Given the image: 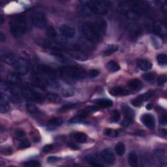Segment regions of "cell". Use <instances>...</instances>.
<instances>
[{"instance_id":"1","label":"cell","mask_w":167,"mask_h":167,"mask_svg":"<svg viewBox=\"0 0 167 167\" xmlns=\"http://www.w3.org/2000/svg\"><path fill=\"white\" fill-rule=\"evenodd\" d=\"M107 24L105 20H99L95 22H88L81 27V31L84 37L91 43H98L105 34Z\"/></svg>"},{"instance_id":"2","label":"cell","mask_w":167,"mask_h":167,"mask_svg":"<svg viewBox=\"0 0 167 167\" xmlns=\"http://www.w3.org/2000/svg\"><path fill=\"white\" fill-rule=\"evenodd\" d=\"M59 75L67 82H75L84 79L86 76V73L82 68L77 67H62L59 71Z\"/></svg>"},{"instance_id":"3","label":"cell","mask_w":167,"mask_h":167,"mask_svg":"<svg viewBox=\"0 0 167 167\" xmlns=\"http://www.w3.org/2000/svg\"><path fill=\"white\" fill-rule=\"evenodd\" d=\"M10 31L15 37H20L24 35L27 31V22L23 15H15L12 17L10 21Z\"/></svg>"},{"instance_id":"4","label":"cell","mask_w":167,"mask_h":167,"mask_svg":"<svg viewBox=\"0 0 167 167\" xmlns=\"http://www.w3.org/2000/svg\"><path fill=\"white\" fill-rule=\"evenodd\" d=\"M86 4L90 11L96 15H106L109 11L110 4L108 2L104 1H87L83 2Z\"/></svg>"},{"instance_id":"5","label":"cell","mask_w":167,"mask_h":167,"mask_svg":"<svg viewBox=\"0 0 167 167\" xmlns=\"http://www.w3.org/2000/svg\"><path fill=\"white\" fill-rule=\"evenodd\" d=\"M22 94L26 99H28L32 101L42 103L46 99V97L42 95L40 93L36 91L34 89H31L30 87L24 86L21 90Z\"/></svg>"},{"instance_id":"6","label":"cell","mask_w":167,"mask_h":167,"mask_svg":"<svg viewBox=\"0 0 167 167\" xmlns=\"http://www.w3.org/2000/svg\"><path fill=\"white\" fill-rule=\"evenodd\" d=\"M37 44L42 46L43 48L52 50L53 52L56 53L57 55H59V52L62 51L63 48L62 45H60L58 43H55L54 42L50 41L48 40L44 39H39L36 41Z\"/></svg>"},{"instance_id":"7","label":"cell","mask_w":167,"mask_h":167,"mask_svg":"<svg viewBox=\"0 0 167 167\" xmlns=\"http://www.w3.org/2000/svg\"><path fill=\"white\" fill-rule=\"evenodd\" d=\"M31 22L35 27L39 28H44L47 23L45 15L41 12H35L31 15Z\"/></svg>"},{"instance_id":"8","label":"cell","mask_w":167,"mask_h":167,"mask_svg":"<svg viewBox=\"0 0 167 167\" xmlns=\"http://www.w3.org/2000/svg\"><path fill=\"white\" fill-rule=\"evenodd\" d=\"M17 73L20 75H24L29 71V66L24 59H18L16 62L13 66Z\"/></svg>"},{"instance_id":"9","label":"cell","mask_w":167,"mask_h":167,"mask_svg":"<svg viewBox=\"0 0 167 167\" xmlns=\"http://www.w3.org/2000/svg\"><path fill=\"white\" fill-rule=\"evenodd\" d=\"M101 157L106 163L113 165L115 162V157L110 148H106L101 153Z\"/></svg>"},{"instance_id":"10","label":"cell","mask_w":167,"mask_h":167,"mask_svg":"<svg viewBox=\"0 0 167 167\" xmlns=\"http://www.w3.org/2000/svg\"><path fill=\"white\" fill-rule=\"evenodd\" d=\"M1 59L2 61L4 62L5 63H6L7 65H10V66H12L15 65V63L18 60L15 54L11 52H7V51H5V52L2 51Z\"/></svg>"},{"instance_id":"11","label":"cell","mask_w":167,"mask_h":167,"mask_svg":"<svg viewBox=\"0 0 167 167\" xmlns=\"http://www.w3.org/2000/svg\"><path fill=\"white\" fill-rule=\"evenodd\" d=\"M59 31L64 37H66L69 38V39L73 38L76 35L75 29L73 27H71L66 24H63L60 26Z\"/></svg>"},{"instance_id":"12","label":"cell","mask_w":167,"mask_h":167,"mask_svg":"<svg viewBox=\"0 0 167 167\" xmlns=\"http://www.w3.org/2000/svg\"><path fill=\"white\" fill-rule=\"evenodd\" d=\"M109 94L112 96H127L131 94V91L122 86H115L109 90Z\"/></svg>"},{"instance_id":"13","label":"cell","mask_w":167,"mask_h":167,"mask_svg":"<svg viewBox=\"0 0 167 167\" xmlns=\"http://www.w3.org/2000/svg\"><path fill=\"white\" fill-rule=\"evenodd\" d=\"M141 121L146 127L150 129H154L155 126V118L150 114H144L141 118Z\"/></svg>"},{"instance_id":"14","label":"cell","mask_w":167,"mask_h":167,"mask_svg":"<svg viewBox=\"0 0 167 167\" xmlns=\"http://www.w3.org/2000/svg\"><path fill=\"white\" fill-rule=\"evenodd\" d=\"M154 31L159 35H166L167 29L166 24L163 21H157L154 24Z\"/></svg>"},{"instance_id":"15","label":"cell","mask_w":167,"mask_h":167,"mask_svg":"<svg viewBox=\"0 0 167 167\" xmlns=\"http://www.w3.org/2000/svg\"><path fill=\"white\" fill-rule=\"evenodd\" d=\"M9 110H10V106L9 104L7 95L2 93L1 98H0V111L2 113H7Z\"/></svg>"},{"instance_id":"16","label":"cell","mask_w":167,"mask_h":167,"mask_svg":"<svg viewBox=\"0 0 167 167\" xmlns=\"http://www.w3.org/2000/svg\"><path fill=\"white\" fill-rule=\"evenodd\" d=\"M137 66L143 71H149L152 68V63L146 59H139L137 60Z\"/></svg>"},{"instance_id":"17","label":"cell","mask_w":167,"mask_h":167,"mask_svg":"<svg viewBox=\"0 0 167 167\" xmlns=\"http://www.w3.org/2000/svg\"><path fill=\"white\" fill-rule=\"evenodd\" d=\"M20 75L17 73H11L7 76V80L11 84H20L22 82Z\"/></svg>"},{"instance_id":"18","label":"cell","mask_w":167,"mask_h":167,"mask_svg":"<svg viewBox=\"0 0 167 167\" xmlns=\"http://www.w3.org/2000/svg\"><path fill=\"white\" fill-rule=\"evenodd\" d=\"M128 87L132 90L139 91L142 88L143 84L140 80L134 78L128 82Z\"/></svg>"},{"instance_id":"19","label":"cell","mask_w":167,"mask_h":167,"mask_svg":"<svg viewBox=\"0 0 167 167\" xmlns=\"http://www.w3.org/2000/svg\"><path fill=\"white\" fill-rule=\"evenodd\" d=\"M70 55L71 56L77 60H80V61H85V60L87 59V55L83 52L82 51H80L79 50H75L70 52Z\"/></svg>"},{"instance_id":"20","label":"cell","mask_w":167,"mask_h":167,"mask_svg":"<svg viewBox=\"0 0 167 167\" xmlns=\"http://www.w3.org/2000/svg\"><path fill=\"white\" fill-rule=\"evenodd\" d=\"M94 102L102 108H108L113 105V102L108 99H97Z\"/></svg>"},{"instance_id":"21","label":"cell","mask_w":167,"mask_h":167,"mask_svg":"<svg viewBox=\"0 0 167 167\" xmlns=\"http://www.w3.org/2000/svg\"><path fill=\"white\" fill-rule=\"evenodd\" d=\"M128 162L129 165L133 167H136L138 166V157L135 152L131 151V153H129Z\"/></svg>"},{"instance_id":"22","label":"cell","mask_w":167,"mask_h":167,"mask_svg":"<svg viewBox=\"0 0 167 167\" xmlns=\"http://www.w3.org/2000/svg\"><path fill=\"white\" fill-rule=\"evenodd\" d=\"M46 99H47L50 103H59L62 99L60 96L56 94L50 93L46 95Z\"/></svg>"},{"instance_id":"23","label":"cell","mask_w":167,"mask_h":167,"mask_svg":"<svg viewBox=\"0 0 167 167\" xmlns=\"http://www.w3.org/2000/svg\"><path fill=\"white\" fill-rule=\"evenodd\" d=\"M119 50V46L117 44H109L105 50L103 51V54L105 55H110L111 54H114V52H116Z\"/></svg>"},{"instance_id":"24","label":"cell","mask_w":167,"mask_h":167,"mask_svg":"<svg viewBox=\"0 0 167 167\" xmlns=\"http://www.w3.org/2000/svg\"><path fill=\"white\" fill-rule=\"evenodd\" d=\"M106 68L111 73H115L120 70V66L119 64L114 61H110L106 64Z\"/></svg>"},{"instance_id":"25","label":"cell","mask_w":167,"mask_h":167,"mask_svg":"<svg viewBox=\"0 0 167 167\" xmlns=\"http://www.w3.org/2000/svg\"><path fill=\"white\" fill-rule=\"evenodd\" d=\"M26 108L31 114L35 115H41L42 114V112L38 109V108L32 104L27 103L26 105Z\"/></svg>"},{"instance_id":"26","label":"cell","mask_w":167,"mask_h":167,"mask_svg":"<svg viewBox=\"0 0 167 167\" xmlns=\"http://www.w3.org/2000/svg\"><path fill=\"white\" fill-rule=\"evenodd\" d=\"M73 137L76 141H77L79 143L86 142L87 140V137L86 134L85 133H80V132H78L74 134Z\"/></svg>"},{"instance_id":"27","label":"cell","mask_w":167,"mask_h":167,"mask_svg":"<svg viewBox=\"0 0 167 167\" xmlns=\"http://www.w3.org/2000/svg\"><path fill=\"white\" fill-rule=\"evenodd\" d=\"M122 112L125 117L127 118H132L134 117V111L132 108L129 107V106L124 105L122 106Z\"/></svg>"},{"instance_id":"28","label":"cell","mask_w":167,"mask_h":167,"mask_svg":"<svg viewBox=\"0 0 167 167\" xmlns=\"http://www.w3.org/2000/svg\"><path fill=\"white\" fill-rule=\"evenodd\" d=\"M115 152L118 155L122 156L125 152V146L122 142L118 143L115 147Z\"/></svg>"},{"instance_id":"29","label":"cell","mask_w":167,"mask_h":167,"mask_svg":"<svg viewBox=\"0 0 167 167\" xmlns=\"http://www.w3.org/2000/svg\"><path fill=\"white\" fill-rule=\"evenodd\" d=\"M46 35L50 39H54L56 37L58 34L54 27L52 26H50L46 28Z\"/></svg>"},{"instance_id":"30","label":"cell","mask_w":167,"mask_h":167,"mask_svg":"<svg viewBox=\"0 0 167 167\" xmlns=\"http://www.w3.org/2000/svg\"><path fill=\"white\" fill-rule=\"evenodd\" d=\"M63 122V120L62 118H54L48 120V123L50 125H52V126H60Z\"/></svg>"},{"instance_id":"31","label":"cell","mask_w":167,"mask_h":167,"mask_svg":"<svg viewBox=\"0 0 167 167\" xmlns=\"http://www.w3.org/2000/svg\"><path fill=\"white\" fill-rule=\"evenodd\" d=\"M77 105H78L76 103H67V104H66L63 106H62V107L59 109L58 111H59V112H61V113L66 112H67V111L76 107Z\"/></svg>"},{"instance_id":"32","label":"cell","mask_w":167,"mask_h":167,"mask_svg":"<svg viewBox=\"0 0 167 167\" xmlns=\"http://www.w3.org/2000/svg\"><path fill=\"white\" fill-rule=\"evenodd\" d=\"M120 119H121V115H120L119 111L117 110H114L111 114L110 122L112 123H117L119 121Z\"/></svg>"},{"instance_id":"33","label":"cell","mask_w":167,"mask_h":167,"mask_svg":"<svg viewBox=\"0 0 167 167\" xmlns=\"http://www.w3.org/2000/svg\"><path fill=\"white\" fill-rule=\"evenodd\" d=\"M105 134L108 137H116L119 135L120 132L118 131V130H114L112 129H106L105 131Z\"/></svg>"},{"instance_id":"34","label":"cell","mask_w":167,"mask_h":167,"mask_svg":"<svg viewBox=\"0 0 167 167\" xmlns=\"http://www.w3.org/2000/svg\"><path fill=\"white\" fill-rule=\"evenodd\" d=\"M157 62L161 66H166V63H167V56L166 54H159L157 56Z\"/></svg>"},{"instance_id":"35","label":"cell","mask_w":167,"mask_h":167,"mask_svg":"<svg viewBox=\"0 0 167 167\" xmlns=\"http://www.w3.org/2000/svg\"><path fill=\"white\" fill-rule=\"evenodd\" d=\"M31 146V143L30 141L27 140H26V139H22L20 142L18 143V147L19 150H24L26 149V148L30 147Z\"/></svg>"},{"instance_id":"36","label":"cell","mask_w":167,"mask_h":167,"mask_svg":"<svg viewBox=\"0 0 167 167\" xmlns=\"http://www.w3.org/2000/svg\"><path fill=\"white\" fill-rule=\"evenodd\" d=\"M1 153L4 155H11L13 153V149L11 146H3L1 148Z\"/></svg>"},{"instance_id":"37","label":"cell","mask_w":167,"mask_h":167,"mask_svg":"<svg viewBox=\"0 0 167 167\" xmlns=\"http://www.w3.org/2000/svg\"><path fill=\"white\" fill-rule=\"evenodd\" d=\"M153 95V91H148L147 93H146V94H144L141 95H139L137 99L140 100L141 102H143L145 101H147L148 99L150 98V97Z\"/></svg>"},{"instance_id":"38","label":"cell","mask_w":167,"mask_h":167,"mask_svg":"<svg viewBox=\"0 0 167 167\" xmlns=\"http://www.w3.org/2000/svg\"><path fill=\"white\" fill-rule=\"evenodd\" d=\"M142 78L146 82H152L155 79V75L151 73H147L144 74L142 75Z\"/></svg>"},{"instance_id":"39","label":"cell","mask_w":167,"mask_h":167,"mask_svg":"<svg viewBox=\"0 0 167 167\" xmlns=\"http://www.w3.org/2000/svg\"><path fill=\"white\" fill-rule=\"evenodd\" d=\"M24 166H28V167H37V166H40L41 164L38 161L31 160V161L25 162Z\"/></svg>"},{"instance_id":"40","label":"cell","mask_w":167,"mask_h":167,"mask_svg":"<svg viewBox=\"0 0 167 167\" xmlns=\"http://www.w3.org/2000/svg\"><path fill=\"white\" fill-rule=\"evenodd\" d=\"M133 123V118L125 117L122 122V125L123 127H127L129 126V125H131Z\"/></svg>"},{"instance_id":"41","label":"cell","mask_w":167,"mask_h":167,"mask_svg":"<svg viewBox=\"0 0 167 167\" xmlns=\"http://www.w3.org/2000/svg\"><path fill=\"white\" fill-rule=\"evenodd\" d=\"M15 137L18 139H20V140H22L26 136L25 132L22 129H18L15 133Z\"/></svg>"},{"instance_id":"42","label":"cell","mask_w":167,"mask_h":167,"mask_svg":"<svg viewBox=\"0 0 167 167\" xmlns=\"http://www.w3.org/2000/svg\"><path fill=\"white\" fill-rule=\"evenodd\" d=\"M62 94L64 97H71V96L74 95V94H75V92H74V91L73 90L70 89V88H66V89H64L62 91Z\"/></svg>"},{"instance_id":"43","label":"cell","mask_w":167,"mask_h":167,"mask_svg":"<svg viewBox=\"0 0 167 167\" xmlns=\"http://www.w3.org/2000/svg\"><path fill=\"white\" fill-rule=\"evenodd\" d=\"M99 75V71L97 69H91L87 73V76L90 78H95Z\"/></svg>"},{"instance_id":"44","label":"cell","mask_w":167,"mask_h":167,"mask_svg":"<svg viewBox=\"0 0 167 167\" xmlns=\"http://www.w3.org/2000/svg\"><path fill=\"white\" fill-rule=\"evenodd\" d=\"M167 80V78L166 75H162L160 76L158 79H157V84H158V85L160 86H163L165 84Z\"/></svg>"},{"instance_id":"45","label":"cell","mask_w":167,"mask_h":167,"mask_svg":"<svg viewBox=\"0 0 167 167\" xmlns=\"http://www.w3.org/2000/svg\"><path fill=\"white\" fill-rule=\"evenodd\" d=\"M152 43L155 48H159L161 46V43L159 42V39L154 37H152Z\"/></svg>"},{"instance_id":"46","label":"cell","mask_w":167,"mask_h":167,"mask_svg":"<svg viewBox=\"0 0 167 167\" xmlns=\"http://www.w3.org/2000/svg\"><path fill=\"white\" fill-rule=\"evenodd\" d=\"M54 149V145L53 144H47L45 145L43 149V151L44 153H48L52 151Z\"/></svg>"},{"instance_id":"47","label":"cell","mask_w":167,"mask_h":167,"mask_svg":"<svg viewBox=\"0 0 167 167\" xmlns=\"http://www.w3.org/2000/svg\"><path fill=\"white\" fill-rule=\"evenodd\" d=\"M131 104L134 106H136V107H139V106H142V102H141L140 100L138 99L137 98H136V99H134L131 101Z\"/></svg>"},{"instance_id":"48","label":"cell","mask_w":167,"mask_h":167,"mask_svg":"<svg viewBox=\"0 0 167 167\" xmlns=\"http://www.w3.org/2000/svg\"><path fill=\"white\" fill-rule=\"evenodd\" d=\"M59 159L56 156H50L48 157L46 161H47L48 163H55V162L58 161Z\"/></svg>"},{"instance_id":"49","label":"cell","mask_w":167,"mask_h":167,"mask_svg":"<svg viewBox=\"0 0 167 167\" xmlns=\"http://www.w3.org/2000/svg\"><path fill=\"white\" fill-rule=\"evenodd\" d=\"M166 121H167V118H166V114H162L159 119V123L162 125H166Z\"/></svg>"},{"instance_id":"50","label":"cell","mask_w":167,"mask_h":167,"mask_svg":"<svg viewBox=\"0 0 167 167\" xmlns=\"http://www.w3.org/2000/svg\"><path fill=\"white\" fill-rule=\"evenodd\" d=\"M68 146H69V147L71 148V149L73 150H76L79 149V148H78V147L76 144H73V143H69V144H68Z\"/></svg>"},{"instance_id":"51","label":"cell","mask_w":167,"mask_h":167,"mask_svg":"<svg viewBox=\"0 0 167 167\" xmlns=\"http://www.w3.org/2000/svg\"><path fill=\"white\" fill-rule=\"evenodd\" d=\"M0 40H1L2 42H4L5 41V35L3 33H1V34H0Z\"/></svg>"},{"instance_id":"52","label":"cell","mask_w":167,"mask_h":167,"mask_svg":"<svg viewBox=\"0 0 167 167\" xmlns=\"http://www.w3.org/2000/svg\"><path fill=\"white\" fill-rule=\"evenodd\" d=\"M151 108H152V105H151V104H148V105L146 106V108H147V110H150V109H151Z\"/></svg>"},{"instance_id":"53","label":"cell","mask_w":167,"mask_h":167,"mask_svg":"<svg viewBox=\"0 0 167 167\" xmlns=\"http://www.w3.org/2000/svg\"><path fill=\"white\" fill-rule=\"evenodd\" d=\"M3 21H4L3 18L2 16H0V24H2L3 23Z\"/></svg>"}]
</instances>
